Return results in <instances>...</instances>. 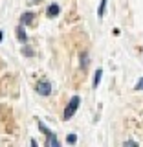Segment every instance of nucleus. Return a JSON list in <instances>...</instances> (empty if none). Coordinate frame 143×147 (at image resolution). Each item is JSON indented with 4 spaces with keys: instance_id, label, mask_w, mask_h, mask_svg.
<instances>
[{
    "instance_id": "nucleus-1",
    "label": "nucleus",
    "mask_w": 143,
    "mask_h": 147,
    "mask_svg": "<svg viewBox=\"0 0 143 147\" xmlns=\"http://www.w3.org/2000/svg\"><path fill=\"white\" fill-rule=\"evenodd\" d=\"M79 103H81V98L79 96H73V98L70 99V103L66 105V109H64V118L62 119H72V116L77 112V109H79Z\"/></svg>"
},
{
    "instance_id": "nucleus-2",
    "label": "nucleus",
    "mask_w": 143,
    "mask_h": 147,
    "mask_svg": "<svg viewBox=\"0 0 143 147\" xmlns=\"http://www.w3.org/2000/svg\"><path fill=\"white\" fill-rule=\"evenodd\" d=\"M39 129L46 134V145H50V147H59V145H61V144H59V140H57V136H55L42 121H39Z\"/></svg>"
},
{
    "instance_id": "nucleus-3",
    "label": "nucleus",
    "mask_w": 143,
    "mask_h": 147,
    "mask_svg": "<svg viewBox=\"0 0 143 147\" xmlns=\"http://www.w3.org/2000/svg\"><path fill=\"white\" fill-rule=\"evenodd\" d=\"M37 92H39L40 96H50L52 94V83L50 81H40L39 85H37Z\"/></svg>"
},
{
    "instance_id": "nucleus-4",
    "label": "nucleus",
    "mask_w": 143,
    "mask_h": 147,
    "mask_svg": "<svg viewBox=\"0 0 143 147\" xmlns=\"http://www.w3.org/2000/svg\"><path fill=\"white\" fill-rule=\"evenodd\" d=\"M33 20H35V13H31V11H26L24 13V15H22L20 17V24H28V26H30V24H33Z\"/></svg>"
},
{
    "instance_id": "nucleus-5",
    "label": "nucleus",
    "mask_w": 143,
    "mask_h": 147,
    "mask_svg": "<svg viewBox=\"0 0 143 147\" xmlns=\"http://www.w3.org/2000/svg\"><path fill=\"white\" fill-rule=\"evenodd\" d=\"M46 15H48L50 18L57 17V15H59V6H57V4H50L48 9H46Z\"/></svg>"
},
{
    "instance_id": "nucleus-6",
    "label": "nucleus",
    "mask_w": 143,
    "mask_h": 147,
    "mask_svg": "<svg viewBox=\"0 0 143 147\" xmlns=\"http://www.w3.org/2000/svg\"><path fill=\"white\" fill-rule=\"evenodd\" d=\"M17 37H18V40H20V42H26V40H28V35H26L24 24H20V26L17 28Z\"/></svg>"
},
{
    "instance_id": "nucleus-7",
    "label": "nucleus",
    "mask_w": 143,
    "mask_h": 147,
    "mask_svg": "<svg viewBox=\"0 0 143 147\" xmlns=\"http://www.w3.org/2000/svg\"><path fill=\"white\" fill-rule=\"evenodd\" d=\"M107 4H108V0H101V4H99V7H97V17L99 18H103L105 11H107Z\"/></svg>"
},
{
    "instance_id": "nucleus-8",
    "label": "nucleus",
    "mask_w": 143,
    "mask_h": 147,
    "mask_svg": "<svg viewBox=\"0 0 143 147\" xmlns=\"http://www.w3.org/2000/svg\"><path fill=\"white\" fill-rule=\"evenodd\" d=\"M101 77H103V70H97V72L94 74V88H97V86H99Z\"/></svg>"
},
{
    "instance_id": "nucleus-9",
    "label": "nucleus",
    "mask_w": 143,
    "mask_h": 147,
    "mask_svg": "<svg viewBox=\"0 0 143 147\" xmlns=\"http://www.w3.org/2000/svg\"><path fill=\"white\" fill-rule=\"evenodd\" d=\"M88 66V53H83L81 55V68H86Z\"/></svg>"
},
{
    "instance_id": "nucleus-10",
    "label": "nucleus",
    "mask_w": 143,
    "mask_h": 147,
    "mask_svg": "<svg viewBox=\"0 0 143 147\" xmlns=\"http://www.w3.org/2000/svg\"><path fill=\"white\" fill-rule=\"evenodd\" d=\"M22 53H24V55H30V57H33V55H35V52H33L31 48H28V46H24V48H22Z\"/></svg>"
},
{
    "instance_id": "nucleus-11",
    "label": "nucleus",
    "mask_w": 143,
    "mask_h": 147,
    "mask_svg": "<svg viewBox=\"0 0 143 147\" xmlns=\"http://www.w3.org/2000/svg\"><path fill=\"white\" fill-rule=\"evenodd\" d=\"M77 142V136L75 134H68L66 136V144H75Z\"/></svg>"
},
{
    "instance_id": "nucleus-12",
    "label": "nucleus",
    "mask_w": 143,
    "mask_h": 147,
    "mask_svg": "<svg viewBox=\"0 0 143 147\" xmlns=\"http://www.w3.org/2000/svg\"><path fill=\"white\" fill-rule=\"evenodd\" d=\"M134 88H136V90H143V77H140V79H138V83H136Z\"/></svg>"
},
{
    "instance_id": "nucleus-13",
    "label": "nucleus",
    "mask_w": 143,
    "mask_h": 147,
    "mask_svg": "<svg viewBox=\"0 0 143 147\" xmlns=\"http://www.w3.org/2000/svg\"><path fill=\"white\" fill-rule=\"evenodd\" d=\"M125 145H138V142H134V140H128V142H125Z\"/></svg>"
},
{
    "instance_id": "nucleus-14",
    "label": "nucleus",
    "mask_w": 143,
    "mask_h": 147,
    "mask_svg": "<svg viewBox=\"0 0 143 147\" xmlns=\"http://www.w3.org/2000/svg\"><path fill=\"white\" fill-rule=\"evenodd\" d=\"M4 39V33H2V31H0V40H2Z\"/></svg>"
},
{
    "instance_id": "nucleus-15",
    "label": "nucleus",
    "mask_w": 143,
    "mask_h": 147,
    "mask_svg": "<svg viewBox=\"0 0 143 147\" xmlns=\"http://www.w3.org/2000/svg\"><path fill=\"white\" fill-rule=\"evenodd\" d=\"M141 52H143V50H141Z\"/></svg>"
}]
</instances>
